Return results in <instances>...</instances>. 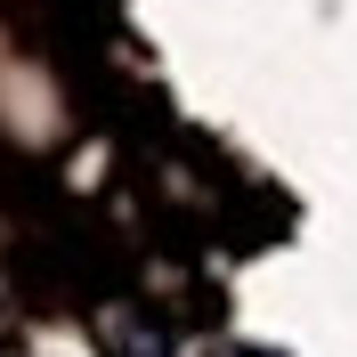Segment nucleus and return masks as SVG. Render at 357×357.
I'll return each instance as SVG.
<instances>
[]
</instances>
